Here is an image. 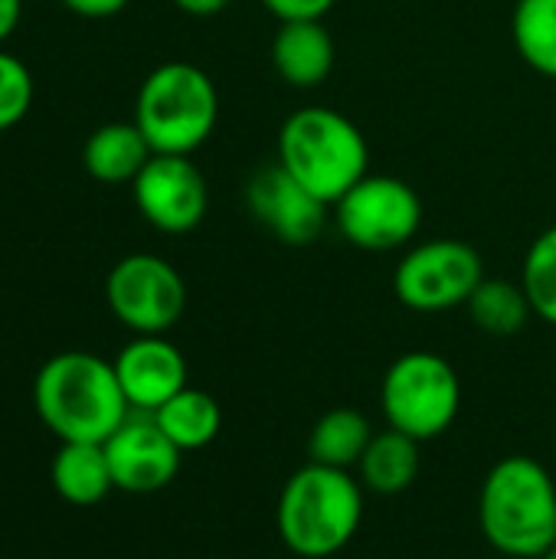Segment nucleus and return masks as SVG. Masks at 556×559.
I'll use <instances>...</instances> for the list:
<instances>
[{"label": "nucleus", "instance_id": "obj_14", "mask_svg": "<svg viewBox=\"0 0 556 559\" xmlns=\"http://www.w3.org/2000/svg\"><path fill=\"white\" fill-rule=\"evenodd\" d=\"M272 66L292 88H318L334 69V39L321 20L282 23L272 39Z\"/></svg>", "mask_w": 556, "mask_h": 559}, {"label": "nucleus", "instance_id": "obj_22", "mask_svg": "<svg viewBox=\"0 0 556 559\" xmlns=\"http://www.w3.org/2000/svg\"><path fill=\"white\" fill-rule=\"evenodd\" d=\"M521 285L534 314L556 328V226L544 229L531 242L521 269Z\"/></svg>", "mask_w": 556, "mask_h": 559}, {"label": "nucleus", "instance_id": "obj_26", "mask_svg": "<svg viewBox=\"0 0 556 559\" xmlns=\"http://www.w3.org/2000/svg\"><path fill=\"white\" fill-rule=\"evenodd\" d=\"M23 16V0H0V43L13 36Z\"/></svg>", "mask_w": 556, "mask_h": 559}, {"label": "nucleus", "instance_id": "obj_3", "mask_svg": "<svg viewBox=\"0 0 556 559\" xmlns=\"http://www.w3.org/2000/svg\"><path fill=\"white\" fill-rule=\"evenodd\" d=\"M485 540L514 559H541L556 544V485L551 472L528 459H501L478 495Z\"/></svg>", "mask_w": 556, "mask_h": 559}, {"label": "nucleus", "instance_id": "obj_12", "mask_svg": "<svg viewBox=\"0 0 556 559\" xmlns=\"http://www.w3.org/2000/svg\"><path fill=\"white\" fill-rule=\"evenodd\" d=\"M118 491L154 495L180 472V449L161 432L151 413H128V419L102 442Z\"/></svg>", "mask_w": 556, "mask_h": 559}, {"label": "nucleus", "instance_id": "obj_15", "mask_svg": "<svg viewBox=\"0 0 556 559\" xmlns=\"http://www.w3.org/2000/svg\"><path fill=\"white\" fill-rule=\"evenodd\" d=\"M151 157L154 151L134 121H108L95 128L82 147V164L98 183H134Z\"/></svg>", "mask_w": 556, "mask_h": 559}, {"label": "nucleus", "instance_id": "obj_13", "mask_svg": "<svg viewBox=\"0 0 556 559\" xmlns=\"http://www.w3.org/2000/svg\"><path fill=\"white\" fill-rule=\"evenodd\" d=\"M111 367L134 413H154L187 386V360L164 334H134Z\"/></svg>", "mask_w": 556, "mask_h": 559}, {"label": "nucleus", "instance_id": "obj_7", "mask_svg": "<svg viewBox=\"0 0 556 559\" xmlns=\"http://www.w3.org/2000/svg\"><path fill=\"white\" fill-rule=\"evenodd\" d=\"M341 236L367 252H393L416 239L423 226L419 193L390 174H367L334 203Z\"/></svg>", "mask_w": 556, "mask_h": 559}, {"label": "nucleus", "instance_id": "obj_24", "mask_svg": "<svg viewBox=\"0 0 556 559\" xmlns=\"http://www.w3.org/2000/svg\"><path fill=\"white\" fill-rule=\"evenodd\" d=\"M262 7L282 23H292V20H324L334 0H262Z\"/></svg>", "mask_w": 556, "mask_h": 559}, {"label": "nucleus", "instance_id": "obj_4", "mask_svg": "<svg viewBox=\"0 0 556 559\" xmlns=\"http://www.w3.org/2000/svg\"><path fill=\"white\" fill-rule=\"evenodd\" d=\"M275 160L328 206L370 174L364 131L347 115L324 105L298 108L282 121Z\"/></svg>", "mask_w": 556, "mask_h": 559}, {"label": "nucleus", "instance_id": "obj_8", "mask_svg": "<svg viewBox=\"0 0 556 559\" xmlns=\"http://www.w3.org/2000/svg\"><path fill=\"white\" fill-rule=\"evenodd\" d=\"M482 278L485 265L475 246L462 239H429L400 259L393 272V292L410 311L439 314L469 305Z\"/></svg>", "mask_w": 556, "mask_h": 559}, {"label": "nucleus", "instance_id": "obj_23", "mask_svg": "<svg viewBox=\"0 0 556 559\" xmlns=\"http://www.w3.org/2000/svg\"><path fill=\"white\" fill-rule=\"evenodd\" d=\"M33 105V75L23 59L0 49V134L16 128Z\"/></svg>", "mask_w": 556, "mask_h": 559}, {"label": "nucleus", "instance_id": "obj_6", "mask_svg": "<svg viewBox=\"0 0 556 559\" xmlns=\"http://www.w3.org/2000/svg\"><path fill=\"white\" fill-rule=\"evenodd\" d=\"M380 406L390 429L406 432L416 442L439 439L449 432L462 406L459 373L446 357L433 350L403 354L383 377Z\"/></svg>", "mask_w": 556, "mask_h": 559}, {"label": "nucleus", "instance_id": "obj_27", "mask_svg": "<svg viewBox=\"0 0 556 559\" xmlns=\"http://www.w3.org/2000/svg\"><path fill=\"white\" fill-rule=\"evenodd\" d=\"M174 7H180L190 16H213V13L226 10L229 0H174Z\"/></svg>", "mask_w": 556, "mask_h": 559}, {"label": "nucleus", "instance_id": "obj_10", "mask_svg": "<svg viewBox=\"0 0 556 559\" xmlns=\"http://www.w3.org/2000/svg\"><path fill=\"white\" fill-rule=\"evenodd\" d=\"M138 213L167 236L197 229L210 210V187L200 167L184 154H154L131 183Z\"/></svg>", "mask_w": 556, "mask_h": 559}, {"label": "nucleus", "instance_id": "obj_5", "mask_svg": "<svg viewBox=\"0 0 556 559\" xmlns=\"http://www.w3.org/2000/svg\"><path fill=\"white\" fill-rule=\"evenodd\" d=\"M220 121V92L193 62H164L151 69L134 98V124L154 154H184L210 141Z\"/></svg>", "mask_w": 556, "mask_h": 559}, {"label": "nucleus", "instance_id": "obj_2", "mask_svg": "<svg viewBox=\"0 0 556 559\" xmlns=\"http://www.w3.org/2000/svg\"><path fill=\"white\" fill-rule=\"evenodd\" d=\"M364 521V485L344 472L308 462L298 468L275 508V527L282 544L301 559L341 554Z\"/></svg>", "mask_w": 556, "mask_h": 559}, {"label": "nucleus", "instance_id": "obj_21", "mask_svg": "<svg viewBox=\"0 0 556 559\" xmlns=\"http://www.w3.org/2000/svg\"><path fill=\"white\" fill-rule=\"evenodd\" d=\"M511 36L518 56L534 72L556 79V0H518Z\"/></svg>", "mask_w": 556, "mask_h": 559}, {"label": "nucleus", "instance_id": "obj_11", "mask_svg": "<svg viewBox=\"0 0 556 559\" xmlns=\"http://www.w3.org/2000/svg\"><path fill=\"white\" fill-rule=\"evenodd\" d=\"M246 206L252 219L285 246H311L328 226V203L301 187L279 160L249 177Z\"/></svg>", "mask_w": 556, "mask_h": 559}, {"label": "nucleus", "instance_id": "obj_17", "mask_svg": "<svg viewBox=\"0 0 556 559\" xmlns=\"http://www.w3.org/2000/svg\"><path fill=\"white\" fill-rule=\"evenodd\" d=\"M419 445L423 442H416L413 436L397 432V429L374 432L364 459L357 462L364 491H374L383 498L410 491L419 478V468H423Z\"/></svg>", "mask_w": 556, "mask_h": 559}, {"label": "nucleus", "instance_id": "obj_9", "mask_svg": "<svg viewBox=\"0 0 556 559\" xmlns=\"http://www.w3.org/2000/svg\"><path fill=\"white\" fill-rule=\"evenodd\" d=\"M105 301L131 334H167L187 311V285L167 259L134 252L111 265Z\"/></svg>", "mask_w": 556, "mask_h": 559}, {"label": "nucleus", "instance_id": "obj_18", "mask_svg": "<svg viewBox=\"0 0 556 559\" xmlns=\"http://www.w3.org/2000/svg\"><path fill=\"white\" fill-rule=\"evenodd\" d=\"M370 439H374V429L360 409H351V406L328 409L308 432V462L351 472L364 459Z\"/></svg>", "mask_w": 556, "mask_h": 559}, {"label": "nucleus", "instance_id": "obj_1", "mask_svg": "<svg viewBox=\"0 0 556 559\" xmlns=\"http://www.w3.org/2000/svg\"><path fill=\"white\" fill-rule=\"evenodd\" d=\"M33 406L59 442H105L131 413L111 360L88 350L49 357L33 380Z\"/></svg>", "mask_w": 556, "mask_h": 559}, {"label": "nucleus", "instance_id": "obj_25", "mask_svg": "<svg viewBox=\"0 0 556 559\" xmlns=\"http://www.w3.org/2000/svg\"><path fill=\"white\" fill-rule=\"evenodd\" d=\"M62 7L85 20H105V16L121 13L128 7V0H62Z\"/></svg>", "mask_w": 556, "mask_h": 559}, {"label": "nucleus", "instance_id": "obj_19", "mask_svg": "<svg viewBox=\"0 0 556 559\" xmlns=\"http://www.w3.org/2000/svg\"><path fill=\"white\" fill-rule=\"evenodd\" d=\"M151 416L161 426V432L180 452H200V449H206L220 436V426H223L220 403L210 393L193 390V386H184L177 396H170Z\"/></svg>", "mask_w": 556, "mask_h": 559}, {"label": "nucleus", "instance_id": "obj_28", "mask_svg": "<svg viewBox=\"0 0 556 559\" xmlns=\"http://www.w3.org/2000/svg\"><path fill=\"white\" fill-rule=\"evenodd\" d=\"M541 559H556V544H554V547H551V550H547V554H544V557H541Z\"/></svg>", "mask_w": 556, "mask_h": 559}, {"label": "nucleus", "instance_id": "obj_20", "mask_svg": "<svg viewBox=\"0 0 556 559\" xmlns=\"http://www.w3.org/2000/svg\"><path fill=\"white\" fill-rule=\"evenodd\" d=\"M465 308L472 321L492 337H511L524 331L528 318L534 314L524 285H514L505 278H482V285L472 292Z\"/></svg>", "mask_w": 556, "mask_h": 559}, {"label": "nucleus", "instance_id": "obj_16", "mask_svg": "<svg viewBox=\"0 0 556 559\" xmlns=\"http://www.w3.org/2000/svg\"><path fill=\"white\" fill-rule=\"evenodd\" d=\"M49 478L56 495L75 508H92L115 491L111 465L102 442H59Z\"/></svg>", "mask_w": 556, "mask_h": 559}]
</instances>
